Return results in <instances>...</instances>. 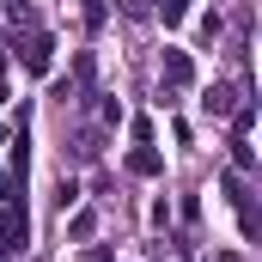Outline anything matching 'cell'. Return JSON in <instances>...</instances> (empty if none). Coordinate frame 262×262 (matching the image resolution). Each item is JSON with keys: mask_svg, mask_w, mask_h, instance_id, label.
<instances>
[{"mask_svg": "<svg viewBox=\"0 0 262 262\" xmlns=\"http://www.w3.org/2000/svg\"><path fill=\"white\" fill-rule=\"evenodd\" d=\"M183 12H189V0H159V18L165 25H183Z\"/></svg>", "mask_w": 262, "mask_h": 262, "instance_id": "6", "label": "cell"}, {"mask_svg": "<svg viewBox=\"0 0 262 262\" xmlns=\"http://www.w3.org/2000/svg\"><path fill=\"white\" fill-rule=\"evenodd\" d=\"M0 146H6V140H0Z\"/></svg>", "mask_w": 262, "mask_h": 262, "instance_id": "9", "label": "cell"}, {"mask_svg": "<svg viewBox=\"0 0 262 262\" xmlns=\"http://www.w3.org/2000/svg\"><path fill=\"white\" fill-rule=\"evenodd\" d=\"M25 232H31L25 207H6V213H0V244H6V250H18V244H25Z\"/></svg>", "mask_w": 262, "mask_h": 262, "instance_id": "1", "label": "cell"}, {"mask_svg": "<svg viewBox=\"0 0 262 262\" xmlns=\"http://www.w3.org/2000/svg\"><path fill=\"white\" fill-rule=\"evenodd\" d=\"M85 18H92V25H104V18H110V0H85Z\"/></svg>", "mask_w": 262, "mask_h": 262, "instance_id": "7", "label": "cell"}, {"mask_svg": "<svg viewBox=\"0 0 262 262\" xmlns=\"http://www.w3.org/2000/svg\"><path fill=\"white\" fill-rule=\"evenodd\" d=\"M49 61H55V43L49 37H31L25 43V73H49Z\"/></svg>", "mask_w": 262, "mask_h": 262, "instance_id": "2", "label": "cell"}, {"mask_svg": "<svg viewBox=\"0 0 262 262\" xmlns=\"http://www.w3.org/2000/svg\"><path fill=\"white\" fill-rule=\"evenodd\" d=\"M226 262H238V256H226Z\"/></svg>", "mask_w": 262, "mask_h": 262, "instance_id": "8", "label": "cell"}, {"mask_svg": "<svg viewBox=\"0 0 262 262\" xmlns=\"http://www.w3.org/2000/svg\"><path fill=\"white\" fill-rule=\"evenodd\" d=\"M165 79H171V85H189V79H195V61H189L183 49H165Z\"/></svg>", "mask_w": 262, "mask_h": 262, "instance_id": "3", "label": "cell"}, {"mask_svg": "<svg viewBox=\"0 0 262 262\" xmlns=\"http://www.w3.org/2000/svg\"><path fill=\"white\" fill-rule=\"evenodd\" d=\"M232 98H238V92H232V85H213V92H207V98H201V104H207V110H213V116H232Z\"/></svg>", "mask_w": 262, "mask_h": 262, "instance_id": "5", "label": "cell"}, {"mask_svg": "<svg viewBox=\"0 0 262 262\" xmlns=\"http://www.w3.org/2000/svg\"><path fill=\"white\" fill-rule=\"evenodd\" d=\"M159 165H165V159H159L152 146H140V152L128 159V171H134V177H159Z\"/></svg>", "mask_w": 262, "mask_h": 262, "instance_id": "4", "label": "cell"}]
</instances>
